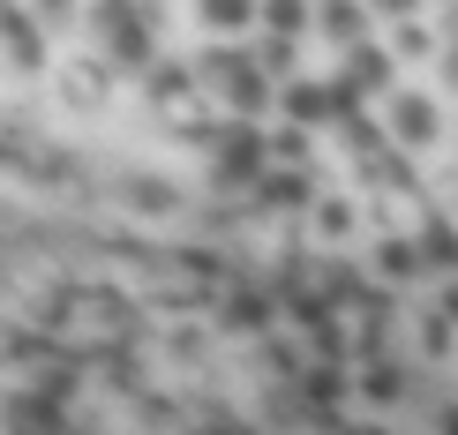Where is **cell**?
<instances>
[{"instance_id":"obj_27","label":"cell","mask_w":458,"mask_h":435,"mask_svg":"<svg viewBox=\"0 0 458 435\" xmlns=\"http://www.w3.org/2000/svg\"><path fill=\"white\" fill-rule=\"evenodd\" d=\"M451 271H458V263H451Z\"/></svg>"},{"instance_id":"obj_21","label":"cell","mask_w":458,"mask_h":435,"mask_svg":"<svg viewBox=\"0 0 458 435\" xmlns=\"http://www.w3.org/2000/svg\"><path fill=\"white\" fill-rule=\"evenodd\" d=\"M23 8H30L38 30H75L83 23V0H23Z\"/></svg>"},{"instance_id":"obj_6","label":"cell","mask_w":458,"mask_h":435,"mask_svg":"<svg viewBox=\"0 0 458 435\" xmlns=\"http://www.w3.org/2000/svg\"><path fill=\"white\" fill-rule=\"evenodd\" d=\"M218 330L225 338H271L278 330V300L263 286H225L218 293Z\"/></svg>"},{"instance_id":"obj_19","label":"cell","mask_w":458,"mask_h":435,"mask_svg":"<svg viewBox=\"0 0 458 435\" xmlns=\"http://www.w3.org/2000/svg\"><path fill=\"white\" fill-rule=\"evenodd\" d=\"M248 61L271 75V83H285V68L301 75V46H293V38H256V53H248Z\"/></svg>"},{"instance_id":"obj_10","label":"cell","mask_w":458,"mask_h":435,"mask_svg":"<svg viewBox=\"0 0 458 435\" xmlns=\"http://www.w3.org/2000/svg\"><path fill=\"white\" fill-rule=\"evenodd\" d=\"M384 53H391V61L398 68H436V53H444V23H428V15H406V23H391L384 30Z\"/></svg>"},{"instance_id":"obj_1","label":"cell","mask_w":458,"mask_h":435,"mask_svg":"<svg viewBox=\"0 0 458 435\" xmlns=\"http://www.w3.org/2000/svg\"><path fill=\"white\" fill-rule=\"evenodd\" d=\"M188 68H196V83L218 98L225 121H256V128H263V113L278 105V83H271V75H263L256 61H248L241 46H203Z\"/></svg>"},{"instance_id":"obj_18","label":"cell","mask_w":458,"mask_h":435,"mask_svg":"<svg viewBox=\"0 0 458 435\" xmlns=\"http://www.w3.org/2000/svg\"><path fill=\"white\" fill-rule=\"evenodd\" d=\"M128 211L136 218H165V211H181V188H165V180H128Z\"/></svg>"},{"instance_id":"obj_7","label":"cell","mask_w":458,"mask_h":435,"mask_svg":"<svg viewBox=\"0 0 458 435\" xmlns=\"http://www.w3.org/2000/svg\"><path fill=\"white\" fill-rule=\"evenodd\" d=\"M316 196H323V188H316L309 165H271V173L248 188V203H256V211H293V218L316 211Z\"/></svg>"},{"instance_id":"obj_3","label":"cell","mask_w":458,"mask_h":435,"mask_svg":"<svg viewBox=\"0 0 458 435\" xmlns=\"http://www.w3.org/2000/svg\"><path fill=\"white\" fill-rule=\"evenodd\" d=\"M384 136H391V150H413V158L436 150V143H444V98L398 83L391 98H384Z\"/></svg>"},{"instance_id":"obj_9","label":"cell","mask_w":458,"mask_h":435,"mask_svg":"<svg viewBox=\"0 0 458 435\" xmlns=\"http://www.w3.org/2000/svg\"><path fill=\"white\" fill-rule=\"evenodd\" d=\"M316 38H331L338 53L369 46V38H376V15H369V0H316Z\"/></svg>"},{"instance_id":"obj_13","label":"cell","mask_w":458,"mask_h":435,"mask_svg":"<svg viewBox=\"0 0 458 435\" xmlns=\"http://www.w3.org/2000/svg\"><path fill=\"white\" fill-rule=\"evenodd\" d=\"M256 30L263 38H309L316 30V0H256Z\"/></svg>"},{"instance_id":"obj_22","label":"cell","mask_w":458,"mask_h":435,"mask_svg":"<svg viewBox=\"0 0 458 435\" xmlns=\"http://www.w3.org/2000/svg\"><path fill=\"white\" fill-rule=\"evenodd\" d=\"M436 83H444V98H458V38H444V53H436Z\"/></svg>"},{"instance_id":"obj_24","label":"cell","mask_w":458,"mask_h":435,"mask_svg":"<svg viewBox=\"0 0 458 435\" xmlns=\"http://www.w3.org/2000/svg\"><path fill=\"white\" fill-rule=\"evenodd\" d=\"M436 315H451V323H458V278H451L444 293H436Z\"/></svg>"},{"instance_id":"obj_11","label":"cell","mask_w":458,"mask_h":435,"mask_svg":"<svg viewBox=\"0 0 458 435\" xmlns=\"http://www.w3.org/2000/svg\"><path fill=\"white\" fill-rule=\"evenodd\" d=\"M406 361H391V353H376V361H353V398H369V406H398V398H406Z\"/></svg>"},{"instance_id":"obj_26","label":"cell","mask_w":458,"mask_h":435,"mask_svg":"<svg viewBox=\"0 0 458 435\" xmlns=\"http://www.w3.org/2000/svg\"><path fill=\"white\" fill-rule=\"evenodd\" d=\"M451 8H458V0H444V15H451Z\"/></svg>"},{"instance_id":"obj_15","label":"cell","mask_w":458,"mask_h":435,"mask_svg":"<svg viewBox=\"0 0 458 435\" xmlns=\"http://www.w3.org/2000/svg\"><path fill=\"white\" fill-rule=\"evenodd\" d=\"M309 225H316V240H323V248H346V240H353V225H360V211H353V196H316Z\"/></svg>"},{"instance_id":"obj_4","label":"cell","mask_w":458,"mask_h":435,"mask_svg":"<svg viewBox=\"0 0 458 435\" xmlns=\"http://www.w3.org/2000/svg\"><path fill=\"white\" fill-rule=\"evenodd\" d=\"M211 173H218V188H241V196L271 173V150H263V128H256V121H225V128H218Z\"/></svg>"},{"instance_id":"obj_5","label":"cell","mask_w":458,"mask_h":435,"mask_svg":"<svg viewBox=\"0 0 458 435\" xmlns=\"http://www.w3.org/2000/svg\"><path fill=\"white\" fill-rule=\"evenodd\" d=\"M278 113L293 128H338V90H331V75H285L278 83Z\"/></svg>"},{"instance_id":"obj_14","label":"cell","mask_w":458,"mask_h":435,"mask_svg":"<svg viewBox=\"0 0 458 435\" xmlns=\"http://www.w3.org/2000/svg\"><path fill=\"white\" fill-rule=\"evenodd\" d=\"M188 8H196V23L211 30L218 46H225V38H248V30H256V0H188Z\"/></svg>"},{"instance_id":"obj_2","label":"cell","mask_w":458,"mask_h":435,"mask_svg":"<svg viewBox=\"0 0 458 435\" xmlns=\"http://www.w3.org/2000/svg\"><path fill=\"white\" fill-rule=\"evenodd\" d=\"M331 90H338V113H360V105H384L391 90H398V61L384 53V38H369V46H353V53H338V75H331Z\"/></svg>"},{"instance_id":"obj_20","label":"cell","mask_w":458,"mask_h":435,"mask_svg":"<svg viewBox=\"0 0 458 435\" xmlns=\"http://www.w3.org/2000/svg\"><path fill=\"white\" fill-rule=\"evenodd\" d=\"M451 330H458V323H451V315H436V308H428V315H413V338H421V361H451Z\"/></svg>"},{"instance_id":"obj_12","label":"cell","mask_w":458,"mask_h":435,"mask_svg":"<svg viewBox=\"0 0 458 435\" xmlns=\"http://www.w3.org/2000/svg\"><path fill=\"white\" fill-rule=\"evenodd\" d=\"M293 398L309 406V413L338 406V398H353V368H338V361H309V368L293 375Z\"/></svg>"},{"instance_id":"obj_16","label":"cell","mask_w":458,"mask_h":435,"mask_svg":"<svg viewBox=\"0 0 458 435\" xmlns=\"http://www.w3.org/2000/svg\"><path fill=\"white\" fill-rule=\"evenodd\" d=\"M143 83H150V98H158V105H188V98L203 90L188 61H150V75H143Z\"/></svg>"},{"instance_id":"obj_25","label":"cell","mask_w":458,"mask_h":435,"mask_svg":"<svg viewBox=\"0 0 458 435\" xmlns=\"http://www.w3.org/2000/svg\"><path fill=\"white\" fill-rule=\"evenodd\" d=\"M436 435H458V406H444V413H436Z\"/></svg>"},{"instance_id":"obj_8","label":"cell","mask_w":458,"mask_h":435,"mask_svg":"<svg viewBox=\"0 0 458 435\" xmlns=\"http://www.w3.org/2000/svg\"><path fill=\"white\" fill-rule=\"evenodd\" d=\"M421 271H428V255H421V240H413V233H384L369 248V286H413Z\"/></svg>"},{"instance_id":"obj_23","label":"cell","mask_w":458,"mask_h":435,"mask_svg":"<svg viewBox=\"0 0 458 435\" xmlns=\"http://www.w3.org/2000/svg\"><path fill=\"white\" fill-rule=\"evenodd\" d=\"M421 8H428V0H369L376 23H406V15H421Z\"/></svg>"},{"instance_id":"obj_17","label":"cell","mask_w":458,"mask_h":435,"mask_svg":"<svg viewBox=\"0 0 458 435\" xmlns=\"http://www.w3.org/2000/svg\"><path fill=\"white\" fill-rule=\"evenodd\" d=\"M263 150H271V165H309L316 158V136L293 128V121H278V128H263Z\"/></svg>"}]
</instances>
